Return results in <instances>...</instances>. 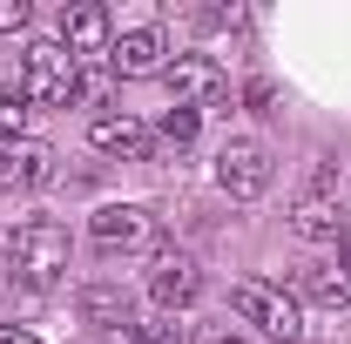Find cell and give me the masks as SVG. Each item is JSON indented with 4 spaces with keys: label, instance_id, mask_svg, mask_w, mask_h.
<instances>
[{
    "label": "cell",
    "instance_id": "cell-9",
    "mask_svg": "<svg viewBox=\"0 0 351 344\" xmlns=\"http://www.w3.org/2000/svg\"><path fill=\"white\" fill-rule=\"evenodd\" d=\"M61 47L88 61V54H108L115 47V21H108V7H68L61 14Z\"/></svg>",
    "mask_w": 351,
    "mask_h": 344
},
{
    "label": "cell",
    "instance_id": "cell-13",
    "mask_svg": "<svg viewBox=\"0 0 351 344\" xmlns=\"http://www.w3.org/2000/svg\"><path fill=\"white\" fill-rule=\"evenodd\" d=\"M291 230H298V236H311V243H317V236H338V210H331L324 196H304V203L291 210Z\"/></svg>",
    "mask_w": 351,
    "mask_h": 344
},
{
    "label": "cell",
    "instance_id": "cell-2",
    "mask_svg": "<svg viewBox=\"0 0 351 344\" xmlns=\"http://www.w3.org/2000/svg\"><path fill=\"white\" fill-rule=\"evenodd\" d=\"M75 88H82V61L68 47L61 41H27V54H21V95L27 101L61 108V101H75Z\"/></svg>",
    "mask_w": 351,
    "mask_h": 344
},
{
    "label": "cell",
    "instance_id": "cell-10",
    "mask_svg": "<svg viewBox=\"0 0 351 344\" xmlns=\"http://www.w3.org/2000/svg\"><path fill=\"white\" fill-rule=\"evenodd\" d=\"M54 175V149L47 142H14V149H0V189H34Z\"/></svg>",
    "mask_w": 351,
    "mask_h": 344
},
{
    "label": "cell",
    "instance_id": "cell-15",
    "mask_svg": "<svg viewBox=\"0 0 351 344\" xmlns=\"http://www.w3.org/2000/svg\"><path fill=\"white\" fill-rule=\"evenodd\" d=\"M189 142H196V108H169V115H162V129H156V149H189Z\"/></svg>",
    "mask_w": 351,
    "mask_h": 344
},
{
    "label": "cell",
    "instance_id": "cell-12",
    "mask_svg": "<svg viewBox=\"0 0 351 344\" xmlns=\"http://www.w3.org/2000/svg\"><path fill=\"white\" fill-rule=\"evenodd\" d=\"M82 317L95 324V331H129L135 324V304L122 284H88L82 291Z\"/></svg>",
    "mask_w": 351,
    "mask_h": 344
},
{
    "label": "cell",
    "instance_id": "cell-8",
    "mask_svg": "<svg viewBox=\"0 0 351 344\" xmlns=\"http://www.w3.org/2000/svg\"><path fill=\"white\" fill-rule=\"evenodd\" d=\"M169 61H162V34L156 27H129V34H115L108 47V75H122V82H149V75H162Z\"/></svg>",
    "mask_w": 351,
    "mask_h": 344
},
{
    "label": "cell",
    "instance_id": "cell-1",
    "mask_svg": "<svg viewBox=\"0 0 351 344\" xmlns=\"http://www.w3.org/2000/svg\"><path fill=\"white\" fill-rule=\"evenodd\" d=\"M7 263H14V277H21V284L47 291V284L68 270V230H61V223H47V216L21 223V230H14V243H7Z\"/></svg>",
    "mask_w": 351,
    "mask_h": 344
},
{
    "label": "cell",
    "instance_id": "cell-11",
    "mask_svg": "<svg viewBox=\"0 0 351 344\" xmlns=\"http://www.w3.org/2000/svg\"><path fill=\"white\" fill-rule=\"evenodd\" d=\"M88 142H95L101 156H122V162H135V156H149V142H156V135L142 129L135 115H95Z\"/></svg>",
    "mask_w": 351,
    "mask_h": 344
},
{
    "label": "cell",
    "instance_id": "cell-21",
    "mask_svg": "<svg viewBox=\"0 0 351 344\" xmlns=\"http://www.w3.org/2000/svg\"><path fill=\"white\" fill-rule=\"evenodd\" d=\"M345 277H351V243H345Z\"/></svg>",
    "mask_w": 351,
    "mask_h": 344
},
{
    "label": "cell",
    "instance_id": "cell-17",
    "mask_svg": "<svg viewBox=\"0 0 351 344\" xmlns=\"http://www.w3.org/2000/svg\"><path fill=\"white\" fill-rule=\"evenodd\" d=\"M135 344H182L176 324H135Z\"/></svg>",
    "mask_w": 351,
    "mask_h": 344
},
{
    "label": "cell",
    "instance_id": "cell-16",
    "mask_svg": "<svg viewBox=\"0 0 351 344\" xmlns=\"http://www.w3.org/2000/svg\"><path fill=\"white\" fill-rule=\"evenodd\" d=\"M304 297L345 304V297H351V277H345V270H304Z\"/></svg>",
    "mask_w": 351,
    "mask_h": 344
},
{
    "label": "cell",
    "instance_id": "cell-18",
    "mask_svg": "<svg viewBox=\"0 0 351 344\" xmlns=\"http://www.w3.org/2000/svg\"><path fill=\"white\" fill-rule=\"evenodd\" d=\"M27 14H34L27 0H0V34H14V27H27Z\"/></svg>",
    "mask_w": 351,
    "mask_h": 344
},
{
    "label": "cell",
    "instance_id": "cell-14",
    "mask_svg": "<svg viewBox=\"0 0 351 344\" xmlns=\"http://www.w3.org/2000/svg\"><path fill=\"white\" fill-rule=\"evenodd\" d=\"M27 115H34V101H27L21 88H0V149L27 142Z\"/></svg>",
    "mask_w": 351,
    "mask_h": 344
},
{
    "label": "cell",
    "instance_id": "cell-20",
    "mask_svg": "<svg viewBox=\"0 0 351 344\" xmlns=\"http://www.w3.org/2000/svg\"><path fill=\"white\" fill-rule=\"evenodd\" d=\"M0 344H41V338H27V331H14V324H7V331H0Z\"/></svg>",
    "mask_w": 351,
    "mask_h": 344
},
{
    "label": "cell",
    "instance_id": "cell-4",
    "mask_svg": "<svg viewBox=\"0 0 351 344\" xmlns=\"http://www.w3.org/2000/svg\"><path fill=\"white\" fill-rule=\"evenodd\" d=\"M88 236L101 250H156L162 243V223H156V210H142V203H115V210H101L88 223Z\"/></svg>",
    "mask_w": 351,
    "mask_h": 344
},
{
    "label": "cell",
    "instance_id": "cell-6",
    "mask_svg": "<svg viewBox=\"0 0 351 344\" xmlns=\"http://www.w3.org/2000/svg\"><path fill=\"white\" fill-rule=\"evenodd\" d=\"M217 182L237 196V203L263 196V189H270V149H263V142H223V156H217Z\"/></svg>",
    "mask_w": 351,
    "mask_h": 344
},
{
    "label": "cell",
    "instance_id": "cell-19",
    "mask_svg": "<svg viewBox=\"0 0 351 344\" xmlns=\"http://www.w3.org/2000/svg\"><path fill=\"white\" fill-rule=\"evenodd\" d=\"M196 344H250V338H243L237 324H203V331H196Z\"/></svg>",
    "mask_w": 351,
    "mask_h": 344
},
{
    "label": "cell",
    "instance_id": "cell-3",
    "mask_svg": "<svg viewBox=\"0 0 351 344\" xmlns=\"http://www.w3.org/2000/svg\"><path fill=\"white\" fill-rule=\"evenodd\" d=\"M230 304H237L243 324H257L263 338H277V344H298V338H304V310H298V297H291L284 284H237Z\"/></svg>",
    "mask_w": 351,
    "mask_h": 344
},
{
    "label": "cell",
    "instance_id": "cell-7",
    "mask_svg": "<svg viewBox=\"0 0 351 344\" xmlns=\"http://www.w3.org/2000/svg\"><path fill=\"white\" fill-rule=\"evenodd\" d=\"M196 291H203V270L182 257V250H156V263H149V297L162 304V310H182V304H196Z\"/></svg>",
    "mask_w": 351,
    "mask_h": 344
},
{
    "label": "cell",
    "instance_id": "cell-5",
    "mask_svg": "<svg viewBox=\"0 0 351 344\" xmlns=\"http://www.w3.org/2000/svg\"><path fill=\"white\" fill-rule=\"evenodd\" d=\"M162 82H169L176 108H203V101H223V95H230V75H223L210 54H182V61H169Z\"/></svg>",
    "mask_w": 351,
    "mask_h": 344
}]
</instances>
